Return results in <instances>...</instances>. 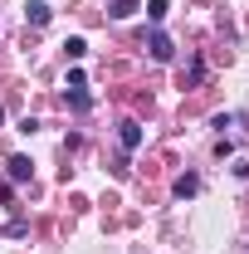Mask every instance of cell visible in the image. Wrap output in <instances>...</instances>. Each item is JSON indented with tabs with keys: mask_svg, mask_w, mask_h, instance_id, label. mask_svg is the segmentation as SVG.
<instances>
[{
	"mask_svg": "<svg viewBox=\"0 0 249 254\" xmlns=\"http://www.w3.org/2000/svg\"><path fill=\"white\" fill-rule=\"evenodd\" d=\"M25 20H30V25H49V5H44V0H30V5H25Z\"/></svg>",
	"mask_w": 249,
	"mask_h": 254,
	"instance_id": "2",
	"label": "cell"
},
{
	"mask_svg": "<svg viewBox=\"0 0 249 254\" xmlns=\"http://www.w3.org/2000/svg\"><path fill=\"white\" fill-rule=\"evenodd\" d=\"M0 123H5V113H0Z\"/></svg>",
	"mask_w": 249,
	"mask_h": 254,
	"instance_id": "8",
	"label": "cell"
},
{
	"mask_svg": "<svg viewBox=\"0 0 249 254\" xmlns=\"http://www.w3.org/2000/svg\"><path fill=\"white\" fill-rule=\"evenodd\" d=\"M30 176V157H10V181H25Z\"/></svg>",
	"mask_w": 249,
	"mask_h": 254,
	"instance_id": "5",
	"label": "cell"
},
{
	"mask_svg": "<svg viewBox=\"0 0 249 254\" xmlns=\"http://www.w3.org/2000/svg\"><path fill=\"white\" fill-rule=\"evenodd\" d=\"M132 10H137V0H113V5H108V15H118V20H127Z\"/></svg>",
	"mask_w": 249,
	"mask_h": 254,
	"instance_id": "7",
	"label": "cell"
},
{
	"mask_svg": "<svg viewBox=\"0 0 249 254\" xmlns=\"http://www.w3.org/2000/svg\"><path fill=\"white\" fill-rule=\"evenodd\" d=\"M63 54H68V59H83V54H88V39H78V34H73V39L63 44Z\"/></svg>",
	"mask_w": 249,
	"mask_h": 254,
	"instance_id": "6",
	"label": "cell"
},
{
	"mask_svg": "<svg viewBox=\"0 0 249 254\" xmlns=\"http://www.w3.org/2000/svg\"><path fill=\"white\" fill-rule=\"evenodd\" d=\"M195 190H200V176H176V195H195Z\"/></svg>",
	"mask_w": 249,
	"mask_h": 254,
	"instance_id": "4",
	"label": "cell"
},
{
	"mask_svg": "<svg viewBox=\"0 0 249 254\" xmlns=\"http://www.w3.org/2000/svg\"><path fill=\"white\" fill-rule=\"evenodd\" d=\"M147 49H152V59H156V64H166L171 54H176V49H171V39H166L161 30H152V34H147Z\"/></svg>",
	"mask_w": 249,
	"mask_h": 254,
	"instance_id": "1",
	"label": "cell"
},
{
	"mask_svg": "<svg viewBox=\"0 0 249 254\" xmlns=\"http://www.w3.org/2000/svg\"><path fill=\"white\" fill-rule=\"evenodd\" d=\"M123 147H127V152L142 147V127H137V123H123Z\"/></svg>",
	"mask_w": 249,
	"mask_h": 254,
	"instance_id": "3",
	"label": "cell"
}]
</instances>
